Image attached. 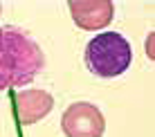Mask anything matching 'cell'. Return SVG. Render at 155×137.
<instances>
[{"mask_svg": "<svg viewBox=\"0 0 155 137\" xmlns=\"http://www.w3.org/2000/svg\"><path fill=\"white\" fill-rule=\"evenodd\" d=\"M72 20L85 31H99L113 23L115 5L110 0H70Z\"/></svg>", "mask_w": 155, "mask_h": 137, "instance_id": "obj_4", "label": "cell"}, {"mask_svg": "<svg viewBox=\"0 0 155 137\" xmlns=\"http://www.w3.org/2000/svg\"><path fill=\"white\" fill-rule=\"evenodd\" d=\"M85 63L88 70L97 77H119L133 63V47L117 31H101L85 45Z\"/></svg>", "mask_w": 155, "mask_h": 137, "instance_id": "obj_2", "label": "cell"}, {"mask_svg": "<svg viewBox=\"0 0 155 137\" xmlns=\"http://www.w3.org/2000/svg\"><path fill=\"white\" fill-rule=\"evenodd\" d=\"M146 54H148V56L153 59V34H151V36L146 38Z\"/></svg>", "mask_w": 155, "mask_h": 137, "instance_id": "obj_6", "label": "cell"}, {"mask_svg": "<svg viewBox=\"0 0 155 137\" xmlns=\"http://www.w3.org/2000/svg\"><path fill=\"white\" fill-rule=\"evenodd\" d=\"M14 108H16L18 122L23 126H29L41 122L45 115H50V110L54 108V99L45 90L29 88V90H20L14 97Z\"/></svg>", "mask_w": 155, "mask_h": 137, "instance_id": "obj_5", "label": "cell"}, {"mask_svg": "<svg viewBox=\"0 0 155 137\" xmlns=\"http://www.w3.org/2000/svg\"><path fill=\"white\" fill-rule=\"evenodd\" d=\"M61 128L68 137H101L106 130V119L94 103L77 101L63 113Z\"/></svg>", "mask_w": 155, "mask_h": 137, "instance_id": "obj_3", "label": "cell"}, {"mask_svg": "<svg viewBox=\"0 0 155 137\" xmlns=\"http://www.w3.org/2000/svg\"><path fill=\"white\" fill-rule=\"evenodd\" d=\"M0 11H2V5H0Z\"/></svg>", "mask_w": 155, "mask_h": 137, "instance_id": "obj_7", "label": "cell"}, {"mask_svg": "<svg viewBox=\"0 0 155 137\" xmlns=\"http://www.w3.org/2000/svg\"><path fill=\"white\" fill-rule=\"evenodd\" d=\"M45 65L41 47L25 31L0 27V90L23 88L36 79Z\"/></svg>", "mask_w": 155, "mask_h": 137, "instance_id": "obj_1", "label": "cell"}]
</instances>
